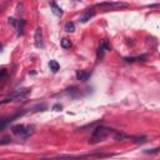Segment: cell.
<instances>
[{"mask_svg": "<svg viewBox=\"0 0 160 160\" xmlns=\"http://www.w3.org/2000/svg\"><path fill=\"white\" fill-rule=\"evenodd\" d=\"M110 132H112L111 129H109V128H106V126H98V128L94 130V132H92V135H91L89 142H90V144H96V142H99V141H102Z\"/></svg>", "mask_w": 160, "mask_h": 160, "instance_id": "obj_1", "label": "cell"}, {"mask_svg": "<svg viewBox=\"0 0 160 160\" xmlns=\"http://www.w3.org/2000/svg\"><path fill=\"white\" fill-rule=\"evenodd\" d=\"M11 130H12V132L15 135L26 139V138H29L34 132V126L32 125H22V124H19V125L12 126Z\"/></svg>", "mask_w": 160, "mask_h": 160, "instance_id": "obj_2", "label": "cell"}, {"mask_svg": "<svg viewBox=\"0 0 160 160\" xmlns=\"http://www.w3.org/2000/svg\"><path fill=\"white\" fill-rule=\"evenodd\" d=\"M30 92V89L24 88V89H18L15 90L12 94H10L9 96H6L4 100H0V104H8L10 101H15V100H20L22 98H25L28 94Z\"/></svg>", "mask_w": 160, "mask_h": 160, "instance_id": "obj_3", "label": "cell"}, {"mask_svg": "<svg viewBox=\"0 0 160 160\" xmlns=\"http://www.w3.org/2000/svg\"><path fill=\"white\" fill-rule=\"evenodd\" d=\"M106 156V155H102V154H88V155H80V156H72V155H61V156H55V158H51V159H48V160H86V159H90L92 156Z\"/></svg>", "mask_w": 160, "mask_h": 160, "instance_id": "obj_4", "label": "cell"}, {"mask_svg": "<svg viewBox=\"0 0 160 160\" xmlns=\"http://www.w3.org/2000/svg\"><path fill=\"white\" fill-rule=\"evenodd\" d=\"M110 49H111L110 42H109L108 40H102L101 44H100V46H99V49H98V52H96V59H98V61H101V59L104 58L105 51H106V50H110Z\"/></svg>", "mask_w": 160, "mask_h": 160, "instance_id": "obj_5", "label": "cell"}, {"mask_svg": "<svg viewBox=\"0 0 160 160\" xmlns=\"http://www.w3.org/2000/svg\"><path fill=\"white\" fill-rule=\"evenodd\" d=\"M34 44L38 49H41L44 48V41H42V29L41 28H38L35 30V34H34Z\"/></svg>", "mask_w": 160, "mask_h": 160, "instance_id": "obj_6", "label": "cell"}, {"mask_svg": "<svg viewBox=\"0 0 160 160\" xmlns=\"http://www.w3.org/2000/svg\"><path fill=\"white\" fill-rule=\"evenodd\" d=\"M98 8H126V2H119V1H108V2H99L96 4Z\"/></svg>", "mask_w": 160, "mask_h": 160, "instance_id": "obj_7", "label": "cell"}, {"mask_svg": "<svg viewBox=\"0 0 160 160\" xmlns=\"http://www.w3.org/2000/svg\"><path fill=\"white\" fill-rule=\"evenodd\" d=\"M94 15H95V10H94L92 8H89V9H86V10L84 11V14L80 16V21H81V22H86V21H89Z\"/></svg>", "mask_w": 160, "mask_h": 160, "instance_id": "obj_8", "label": "cell"}, {"mask_svg": "<svg viewBox=\"0 0 160 160\" xmlns=\"http://www.w3.org/2000/svg\"><path fill=\"white\" fill-rule=\"evenodd\" d=\"M90 75H91L90 71H85V70H78L76 71V78L80 81H86L90 78Z\"/></svg>", "mask_w": 160, "mask_h": 160, "instance_id": "obj_9", "label": "cell"}, {"mask_svg": "<svg viewBox=\"0 0 160 160\" xmlns=\"http://www.w3.org/2000/svg\"><path fill=\"white\" fill-rule=\"evenodd\" d=\"M50 5H51V9H52V14L54 15H56V16H61L62 15V10H61L60 6H58V4L51 2Z\"/></svg>", "mask_w": 160, "mask_h": 160, "instance_id": "obj_10", "label": "cell"}, {"mask_svg": "<svg viewBox=\"0 0 160 160\" xmlns=\"http://www.w3.org/2000/svg\"><path fill=\"white\" fill-rule=\"evenodd\" d=\"M49 68H50V70H51L52 72H56V71L60 69V65H59V62H58L56 60H50Z\"/></svg>", "mask_w": 160, "mask_h": 160, "instance_id": "obj_11", "label": "cell"}, {"mask_svg": "<svg viewBox=\"0 0 160 160\" xmlns=\"http://www.w3.org/2000/svg\"><path fill=\"white\" fill-rule=\"evenodd\" d=\"M18 36H21L24 34V26H25V21L24 20H19L18 21Z\"/></svg>", "mask_w": 160, "mask_h": 160, "instance_id": "obj_12", "label": "cell"}, {"mask_svg": "<svg viewBox=\"0 0 160 160\" xmlns=\"http://www.w3.org/2000/svg\"><path fill=\"white\" fill-rule=\"evenodd\" d=\"M65 31L66 32H74L75 31V25H74V22H71V21H69V22H66L65 24Z\"/></svg>", "mask_w": 160, "mask_h": 160, "instance_id": "obj_13", "label": "cell"}, {"mask_svg": "<svg viewBox=\"0 0 160 160\" xmlns=\"http://www.w3.org/2000/svg\"><path fill=\"white\" fill-rule=\"evenodd\" d=\"M61 48H64V49H70V48H71V41H70L69 39L64 38V39L61 40Z\"/></svg>", "mask_w": 160, "mask_h": 160, "instance_id": "obj_14", "label": "cell"}, {"mask_svg": "<svg viewBox=\"0 0 160 160\" xmlns=\"http://www.w3.org/2000/svg\"><path fill=\"white\" fill-rule=\"evenodd\" d=\"M144 59H146V56H145V55H142V56H138V58H125L124 60H125L126 62H132V61H138V60H144Z\"/></svg>", "mask_w": 160, "mask_h": 160, "instance_id": "obj_15", "label": "cell"}, {"mask_svg": "<svg viewBox=\"0 0 160 160\" xmlns=\"http://www.w3.org/2000/svg\"><path fill=\"white\" fill-rule=\"evenodd\" d=\"M128 139H131L132 141H135V142H140V144H142V142H145L146 141V138H128Z\"/></svg>", "mask_w": 160, "mask_h": 160, "instance_id": "obj_16", "label": "cell"}, {"mask_svg": "<svg viewBox=\"0 0 160 160\" xmlns=\"http://www.w3.org/2000/svg\"><path fill=\"white\" fill-rule=\"evenodd\" d=\"M10 142H11V139L9 136H5L0 140V145H6V144H10Z\"/></svg>", "mask_w": 160, "mask_h": 160, "instance_id": "obj_17", "label": "cell"}, {"mask_svg": "<svg viewBox=\"0 0 160 160\" xmlns=\"http://www.w3.org/2000/svg\"><path fill=\"white\" fill-rule=\"evenodd\" d=\"M145 154H158L159 152V148H155V149H149V150H144Z\"/></svg>", "mask_w": 160, "mask_h": 160, "instance_id": "obj_18", "label": "cell"}, {"mask_svg": "<svg viewBox=\"0 0 160 160\" xmlns=\"http://www.w3.org/2000/svg\"><path fill=\"white\" fill-rule=\"evenodd\" d=\"M8 21H9V24H11L12 26H16V25H18V21H16L14 18H9V19H8Z\"/></svg>", "mask_w": 160, "mask_h": 160, "instance_id": "obj_19", "label": "cell"}, {"mask_svg": "<svg viewBox=\"0 0 160 160\" xmlns=\"http://www.w3.org/2000/svg\"><path fill=\"white\" fill-rule=\"evenodd\" d=\"M62 109V106L60 105V104H55L54 106H52V110H55V111H59V110H61Z\"/></svg>", "mask_w": 160, "mask_h": 160, "instance_id": "obj_20", "label": "cell"}, {"mask_svg": "<svg viewBox=\"0 0 160 160\" xmlns=\"http://www.w3.org/2000/svg\"><path fill=\"white\" fill-rule=\"evenodd\" d=\"M4 9H5V5H2V6H0V15H1V12L4 11Z\"/></svg>", "mask_w": 160, "mask_h": 160, "instance_id": "obj_21", "label": "cell"}]
</instances>
